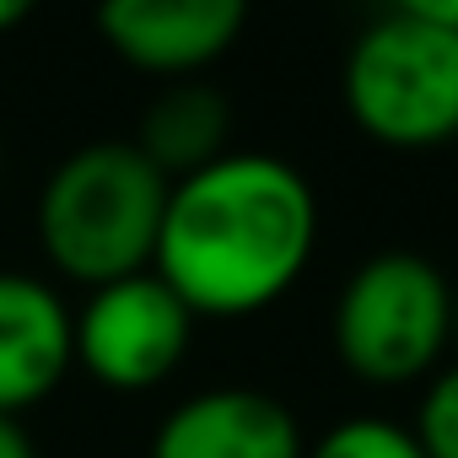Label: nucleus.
<instances>
[{"mask_svg": "<svg viewBox=\"0 0 458 458\" xmlns=\"http://www.w3.org/2000/svg\"><path fill=\"white\" fill-rule=\"evenodd\" d=\"M318 194L270 151H226L173 178L151 270L194 318H254L313 265Z\"/></svg>", "mask_w": 458, "mask_h": 458, "instance_id": "nucleus-1", "label": "nucleus"}, {"mask_svg": "<svg viewBox=\"0 0 458 458\" xmlns=\"http://www.w3.org/2000/svg\"><path fill=\"white\" fill-rule=\"evenodd\" d=\"M167 189L135 140L76 146L38 189V249L49 270L87 292L151 270Z\"/></svg>", "mask_w": 458, "mask_h": 458, "instance_id": "nucleus-2", "label": "nucleus"}, {"mask_svg": "<svg viewBox=\"0 0 458 458\" xmlns=\"http://www.w3.org/2000/svg\"><path fill=\"white\" fill-rule=\"evenodd\" d=\"M345 114L394 151H431L458 135V33L415 17H377L345 55Z\"/></svg>", "mask_w": 458, "mask_h": 458, "instance_id": "nucleus-3", "label": "nucleus"}, {"mask_svg": "<svg viewBox=\"0 0 458 458\" xmlns=\"http://www.w3.org/2000/svg\"><path fill=\"white\" fill-rule=\"evenodd\" d=\"M453 345V286L420 254L367 259L335 297V356L372 388H404Z\"/></svg>", "mask_w": 458, "mask_h": 458, "instance_id": "nucleus-4", "label": "nucleus"}, {"mask_svg": "<svg viewBox=\"0 0 458 458\" xmlns=\"http://www.w3.org/2000/svg\"><path fill=\"white\" fill-rule=\"evenodd\" d=\"M194 324L199 318L157 270L108 281L76 308V367L114 394H146L183 367Z\"/></svg>", "mask_w": 458, "mask_h": 458, "instance_id": "nucleus-5", "label": "nucleus"}, {"mask_svg": "<svg viewBox=\"0 0 458 458\" xmlns=\"http://www.w3.org/2000/svg\"><path fill=\"white\" fill-rule=\"evenodd\" d=\"M249 28V0H98L103 44L140 76L194 81Z\"/></svg>", "mask_w": 458, "mask_h": 458, "instance_id": "nucleus-6", "label": "nucleus"}, {"mask_svg": "<svg viewBox=\"0 0 458 458\" xmlns=\"http://www.w3.org/2000/svg\"><path fill=\"white\" fill-rule=\"evenodd\" d=\"M76 367V313L28 270H0V415L44 404Z\"/></svg>", "mask_w": 458, "mask_h": 458, "instance_id": "nucleus-7", "label": "nucleus"}, {"mask_svg": "<svg viewBox=\"0 0 458 458\" xmlns=\"http://www.w3.org/2000/svg\"><path fill=\"white\" fill-rule=\"evenodd\" d=\"M151 458H308V442L276 394L205 388L157 426Z\"/></svg>", "mask_w": 458, "mask_h": 458, "instance_id": "nucleus-8", "label": "nucleus"}, {"mask_svg": "<svg viewBox=\"0 0 458 458\" xmlns=\"http://www.w3.org/2000/svg\"><path fill=\"white\" fill-rule=\"evenodd\" d=\"M226 135H233V108H226V98L216 87H205L194 76V81H167V92L146 108L135 146L173 183V178H189L233 151Z\"/></svg>", "mask_w": 458, "mask_h": 458, "instance_id": "nucleus-9", "label": "nucleus"}, {"mask_svg": "<svg viewBox=\"0 0 458 458\" xmlns=\"http://www.w3.org/2000/svg\"><path fill=\"white\" fill-rule=\"evenodd\" d=\"M308 458H426L415 431L410 426H394V420H377V415H356V420H340L329 426Z\"/></svg>", "mask_w": 458, "mask_h": 458, "instance_id": "nucleus-10", "label": "nucleus"}, {"mask_svg": "<svg viewBox=\"0 0 458 458\" xmlns=\"http://www.w3.org/2000/svg\"><path fill=\"white\" fill-rule=\"evenodd\" d=\"M410 431H415L426 458H458V361L431 372L420 415H415Z\"/></svg>", "mask_w": 458, "mask_h": 458, "instance_id": "nucleus-11", "label": "nucleus"}, {"mask_svg": "<svg viewBox=\"0 0 458 458\" xmlns=\"http://www.w3.org/2000/svg\"><path fill=\"white\" fill-rule=\"evenodd\" d=\"M388 12L415 17V22H437V28L458 33V0H388Z\"/></svg>", "mask_w": 458, "mask_h": 458, "instance_id": "nucleus-12", "label": "nucleus"}, {"mask_svg": "<svg viewBox=\"0 0 458 458\" xmlns=\"http://www.w3.org/2000/svg\"><path fill=\"white\" fill-rule=\"evenodd\" d=\"M0 458H38V442L28 437L22 415H0Z\"/></svg>", "mask_w": 458, "mask_h": 458, "instance_id": "nucleus-13", "label": "nucleus"}, {"mask_svg": "<svg viewBox=\"0 0 458 458\" xmlns=\"http://www.w3.org/2000/svg\"><path fill=\"white\" fill-rule=\"evenodd\" d=\"M33 12H38V0H0V33L22 28V22H28Z\"/></svg>", "mask_w": 458, "mask_h": 458, "instance_id": "nucleus-14", "label": "nucleus"}, {"mask_svg": "<svg viewBox=\"0 0 458 458\" xmlns=\"http://www.w3.org/2000/svg\"><path fill=\"white\" fill-rule=\"evenodd\" d=\"M453 345H458V286H453Z\"/></svg>", "mask_w": 458, "mask_h": 458, "instance_id": "nucleus-15", "label": "nucleus"}, {"mask_svg": "<svg viewBox=\"0 0 458 458\" xmlns=\"http://www.w3.org/2000/svg\"><path fill=\"white\" fill-rule=\"evenodd\" d=\"M0 173H6V151H0Z\"/></svg>", "mask_w": 458, "mask_h": 458, "instance_id": "nucleus-16", "label": "nucleus"}]
</instances>
